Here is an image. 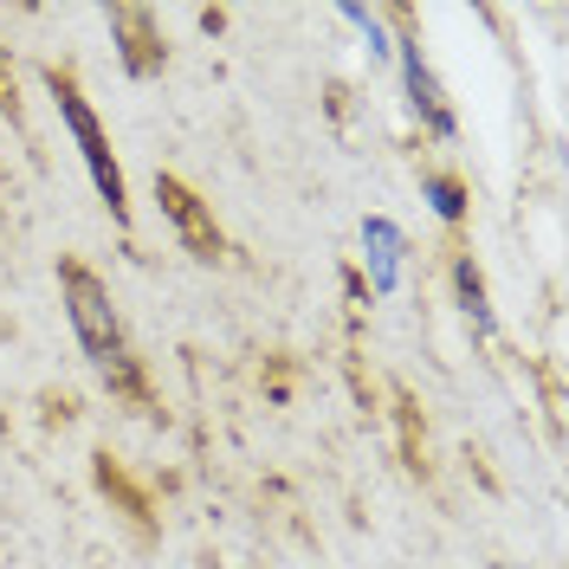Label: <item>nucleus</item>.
<instances>
[{
    "instance_id": "obj_11",
    "label": "nucleus",
    "mask_w": 569,
    "mask_h": 569,
    "mask_svg": "<svg viewBox=\"0 0 569 569\" xmlns=\"http://www.w3.org/2000/svg\"><path fill=\"white\" fill-rule=\"evenodd\" d=\"M0 110H7L13 123H20V98H13V84H7V78H0Z\"/></svg>"
},
{
    "instance_id": "obj_5",
    "label": "nucleus",
    "mask_w": 569,
    "mask_h": 569,
    "mask_svg": "<svg viewBox=\"0 0 569 569\" xmlns=\"http://www.w3.org/2000/svg\"><path fill=\"white\" fill-rule=\"evenodd\" d=\"M395 59H401V84H408V104L421 110V123L433 130V137H453V130H460V117H453V104H447V91H440L433 66L421 59V39L401 33V39H395Z\"/></svg>"
},
{
    "instance_id": "obj_4",
    "label": "nucleus",
    "mask_w": 569,
    "mask_h": 569,
    "mask_svg": "<svg viewBox=\"0 0 569 569\" xmlns=\"http://www.w3.org/2000/svg\"><path fill=\"white\" fill-rule=\"evenodd\" d=\"M110 39H117V59L130 78H156V71L169 66V33H162V20L149 13V7H110Z\"/></svg>"
},
{
    "instance_id": "obj_3",
    "label": "nucleus",
    "mask_w": 569,
    "mask_h": 569,
    "mask_svg": "<svg viewBox=\"0 0 569 569\" xmlns=\"http://www.w3.org/2000/svg\"><path fill=\"white\" fill-rule=\"evenodd\" d=\"M156 201H162V220L176 227V240L188 259H201V266H213L220 252H227V240H220V227H213V208L188 188L181 176H156Z\"/></svg>"
},
{
    "instance_id": "obj_2",
    "label": "nucleus",
    "mask_w": 569,
    "mask_h": 569,
    "mask_svg": "<svg viewBox=\"0 0 569 569\" xmlns=\"http://www.w3.org/2000/svg\"><path fill=\"white\" fill-rule=\"evenodd\" d=\"M59 298H66V323L78 337V350L91 356L98 369L130 356V337H123V318H117V298L110 284L84 266V259H59Z\"/></svg>"
},
{
    "instance_id": "obj_6",
    "label": "nucleus",
    "mask_w": 569,
    "mask_h": 569,
    "mask_svg": "<svg viewBox=\"0 0 569 569\" xmlns=\"http://www.w3.org/2000/svg\"><path fill=\"white\" fill-rule=\"evenodd\" d=\"M362 247H369V284H376V291H395V279H401V252H408V233L395 227L389 213H369V220H362Z\"/></svg>"
},
{
    "instance_id": "obj_1",
    "label": "nucleus",
    "mask_w": 569,
    "mask_h": 569,
    "mask_svg": "<svg viewBox=\"0 0 569 569\" xmlns=\"http://www.w3.org/2000/svg\"><path fill=\"white\" fill-rule=\"evenodd\" d=\"M46 91L59 98V117H66L71 142H78V162H84V176L98 188V201L110 208L117 227H130V188H123V169H117V156H110V137H104V123H98V110H91V98H84L78 78L59 71V66L46 71Z\"/></svg>"
},
{
    "instance_id": "obj_10",
    "label": "nucleus",
    "mask_w": 569,
    "mask_h": 569,
    "mask_svg": "<svg viewBox=\"0 0 569 569\" xmlns=\"http://www.w3.org/2000/svg\"><path fill=\"white\" fill-rule=\"evenodd\" d=\"M98 486H104V492H117V505H123L137 525H149V505H142V492L130 486V479H123V472H117V466H110V453L98 460Z\"/></svg>"
},
{
    "instance_id": "obj_7",
    "label": "nucleus",
    "mask_w": 569,
    "mask_h": 569,
    "mask_svg": "<svg viewBox=\"0 0 569 569\" xmlns=\"http://www.w3.org/2000/svg\"><path fill=\"white\" fill-rule=\"evenodd\" d=\"M453 298H460L466 323H472L479 337H492L498 318H492V298H486V272L472 266V252H453Z\"/></svg>"
},
{
    "instance_id": "obj_8",
    "label": "nucleus",
    "mask_w": 569,
    "mask_h": 569,
    "mask_svg": "<svg viewBox=\"0 0 569 569\" xmlns=\"http://www.w3.org/2000/svg\"><path fill=\"white\" fill-rule=\"evenodd\" d=\"M98 376H104V389L117 395V401H130V408H149V376H142L137 350H130V356H117V362H104Z\"/></svg>"
},
{
    "instance_id": "obj_9",
    "label": "nucleus",
    "mask_w": 569,
    "mask_h": 569,
    "mask_svg": "<svg viewBox=\"0 0 569 569\" xmlns=\"http://www.w3.org/2000/svg\"><path fill=\"white\" fill-rule=\"evenodd\" d=\"M421 188H427V201H433V213H440L447 227H460L466 220V181L460 176H427Z\"/></svg>"
}]
</instances>
